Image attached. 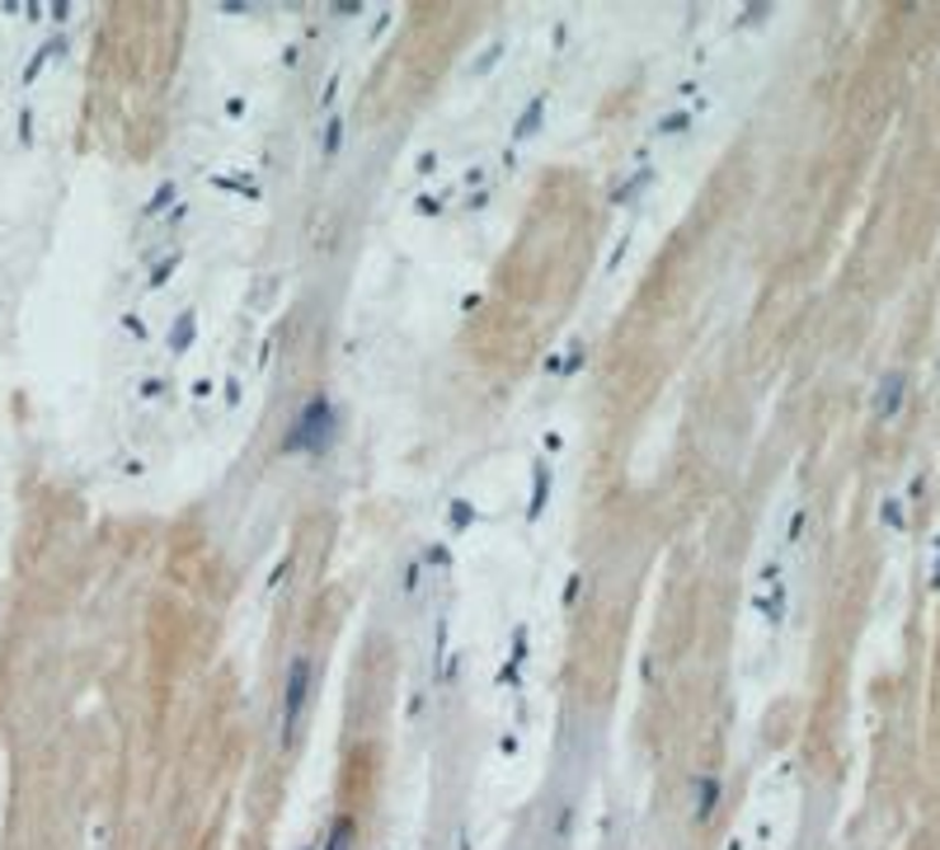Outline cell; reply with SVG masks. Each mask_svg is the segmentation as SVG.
<instances>
[{"instance_id":"obj_1","label":"cell","mask_w":940,"mask_h":850,"mask_svg":"<svg viewBox=\"0 0 940 850\" xmlns=\"http://www.w3.org/2000/svg\"><path fill=\"white\" fill-rule=\"evenodd\" d=\"M335 442H339V410H335V400H329V395H310L302 410H297V418L287 423L283 451L287 456H325Z\"/></svg>"},{"instance_id":"obj_2","label":"cell","mask_w":940,"mask_h":850,"mask_svg":"<svg viewBox=\"0 0 940 850\" xmlns=\"http://www.w3.org/2000/svg\"><path fill=\"white\" fill-rule=\"evenodd\" d=\"M310 682H316L310 658H292L287 677H283V690H277V748H292V742H297L306 705H310Z\"/></svg>"},{"instance_id":"obj_3","label":"cell","mask_w":940,"mask_h":850,"mask_svg":"<svg viewBox=\"0 0 940 850\" xmlns=\"http://www.w3.org/2000/svg\"><path fill=\"white\" fill-rule=\"evenodd\" d=\"M720 799H724V785L715 781V775H696V781H691V822L696 827L715 822Z\"/></svg>"},{"instance_id":"obj_4","label":"cell","mask_w":940,"mask_h":850,"mask_svg":"<svg viewBox=\"0 0 940 850\" xmlns=\"http://www.w3.org/2000/svg\"><path fill=\"white\" fill-rule=\"evenodd\" d=\"M903 391H908V377H903V371H889V377H884V385H879V400H875L879 418H894V414H898Z\"/></svg>"},{"instance_id":"obj_5","label":"cell","mask_w":940,"mask_h":850,"mask_svg":"<svg viewBox=\"0 0 940 850\" xmlns=\"http://www.w3.org/2000/svg\"><path fill=\"white\" fill-rule=\"evenodd\" d=\"M353 846H358V822L348 818V813H339V818L329 822L325 846H320V850H353Z\"/></svg>"},{"instance_id":"obj_6","label":"cell","mask_w":940,"mask_h":850,"mask_svg":"<svg viewBox=\"0 0 940 850\" xmlns=\"http://www.w3.org/2000/svg\"><path fill=\"white\" fill-rule=\"evenodd\" d=\"M339 137H343V122H339V118H329V128H325V155H335V151H339Z\"/></svg>"},{"instance_id":"obj_7","label":"cell","mask_w":940,"mask_h":850,"mask_svg":"<svg viewBox=\"0 0 940 850\" xmlns=\"http://www.w3.org/2000/svg\"><path fill=\"white\" fill-rule=\"evenodd\" d=\"M536 122H542V103H532V113H527V118L517 122V137H527V132L536 128Z\"/></svg>"},{"instance_id":"obj_8","label":"cell","mask_w":940,"mask_h":850,"mask_svg":"<svg viewBox=\"0 0 940 850\" xmlns=\"http://www.w3.org/2000/svg\"><path fill=\"white\" fill-rule=\"evenodd\" d=\"M188 329H194V315H184V320H179V334H174L170 344H174V348H184V344H188Z\"/></svg>"}]
</instances>
